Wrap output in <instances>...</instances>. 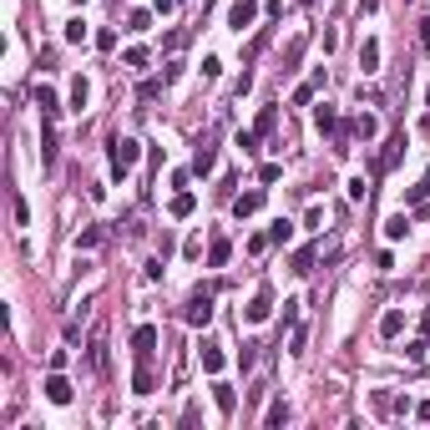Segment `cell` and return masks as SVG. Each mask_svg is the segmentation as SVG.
Segmentation results:
<instances>
[{
  "label": "cell",
  "instance_id": "6da1fadb",
  "mask_svg": "<svg viewBox=\"0 0 430 430\" xmlns=\"http://www.w3.org/2000/svg\"><path fill=\"white\" fill-rule=\"evenodd\" d=\"M107 157H112V177H127L142 157V142L137 137H112L107 142Z\"/></svg>",
  "mask_w": 430,
  "mask_h": 430
},
{
  "label": "cell",
  "instance_id": "7a4b0ae2",
  "mask_svg": "<svg viewBox=\"0 0 430 430\" xmlns=\"http://www.w3.org/2000/svg\"><path fill=\"white\" fill-rule=\"evenodd\" d=\"M182 324H192V329H203V324H213V294L198 289L188 299V309H182Z\"/></svg>",
  "mask_w": 430,
  "mask_h": 430
},
{
  "label": "cell",
  "instance_id": "3957f363",
  "mask_svg": "<svg viewBox=\"0 0 430 430\" xmlns=\"http://www.w3.org/2000/svg\"><path fill=\"white\" fill-rule=\"evenodd\" d=\"M268 314H273V283H258L253 299H249V309H243V319H249V324H264Z\"/></svg>",
  "mask_w": 430,
  "mask_h": 430
},
{
  "label": "cell",
  "instance_id": "277c9868",
  "mask_svg": "<svg viewBox=\"0 0 430 430\" xmlns=\"http://www.w3.org/2000/svg\"><path fill=\"white\" fill-rule=\"evenodd\" d=\"M157 355V324H137L132 329V359H152Z\"/></svg>",
  "mask_w": 430,
  "mask_h": 430
},
{
  "label": "cell",
  "instance_id": "5b68a950",
  "mask_svg": "<svg viewBox=\"0 0 430 430\" xmlns=\"http://www.w3.org/2000/svg\"><path fill=\"white\" fill-rule=\"evenodd\" d=\"M253 21H258V0H233V5H228V25H233V31H253Z\"/></svg>",
  "mask_w": 430,
  "mask_h": 430
},
{
  "label": "cell",
  "instance_id": "8992f818",
  "mask_svg": "<svg viewBox=\"0 0 430 430\" xmlns=\"http://www.w3.org/2000/svg\"><path fill=\"white\" fill-rule=\"evenodd\" d=\"M31 101H36V112H41V116H51V122H56V112H61V97H56V86H51V81H36Z\"/></svg>",
  "mask_w": 430,
  "mask_h": 430
},
{
  "label": "cell",
  "instance_id": "52a82bcc",
  "mask_svg": "<svg viewBox=\"0 0 430 430\" xmlns=\"http://www.w3.org/2000/svg\"><path fill=\"white\" fill-rule=\"evenodd\" d=\"M71 395H76L71 380H66L61 370H51V375H46V400H51V405H71Z\"/></svg>",
  "mask_w": 430,
  "mask_h": 430
},
{
  "label": "cell",
  "instance_id": "ba28073f",
  "mask_svg": "<svg viewBox=\"0 0 430 430\" xmlns=\"http://www.w3.org/2000/svg\"><path fill=\"white\" fill-rule=\"evenodd\" d=\"M349 137H355V142H375V137H380V116H375V112H359L355 122H349Z\"/></svg>",
  "mask_w": 430,
  "mask_h": 430
},
{
  "label": "cell",
  "instance_id": "9c48e42d",
  "mask_svg": "<svg viewBox=\"0 0 430 430\" xmlns=\"http://www.w3.org/2000/svg\"><path fill=\"white\" fill-rule=\"evenodd\" d=\"M400 152H405V132H395V137L385 142V152H380V157H375V173H390V167L400 162Z\"/></svg>",
  "mask_w": 430,
  "mask_h": 430
},
{
  "label": "cell",
  "instance_id": "30bf717a",
  "mask_svg": "<svg viewBox=\"0 0 430 430\" xmlns=\"http://www.w3.org/2000/svg\"><path fill=\"white\" fill-rule=\"evenodd\" d=\"M132 390H137V395H152V390H157V375H152V359H137V370H132Z\"/></svg>",
  "mask_w": 430,
  "mask_h": 430
},
{
  "label": "cell",
  "instance_id": "8fae6325",
  "mask_svg": "<svg viewBox=\"0 0 430 430\" xmlns=\"http://www.w3.org/2000/svg\"><path fill=\"white\" fill-rule=\"evenodd\" d=\"M380 334L385 340H400V334H405V309H385L380 314Z\"/></svg>",
  "mask_w": 430,
  "mask_h": 430
},
{
  "label": "cell",
  "instance_id": "7c38bea8",
  "mask_svg": "<svg viewBox=\"0 0 430 430\" xmlns=\"http://www.w3.org/2000/svg\"><path fill=\"white\" fill-rule=\"evenodd\" d=\"M314 127H319V132H329V137H340V112H334L329 101H319V107H314Z\"/></svg>",
  "mask_w": 430,
  "mask_h": 430
},
{
  "label": "cell",
  "instance_id": "4fadbf2b",
  "mask_svg": "<svg viewBox=\"0 0 430 430\" xmlns=\"http://www.w3.org/2000/svg\"><path fill=\"white\" fill-rule=\"evenodd\" d=\"M258 207H264V188H253V192H243V198H233V218H253Z\"/></svg>",
  "mask_w": 430,
  "mask_h": 430
},
{
  "label": "cell",
  "instance_id": "5bb4252c",
  "mask_svg": "<svg viewBox=\"0 0 430 430\" xmlns=\"http://www.w3.org/2000/svg\"><path fill=\"white\" fill-rule=\"evenodd\" d=\"M198 359H203V370H207V375H223V364H228V359H223V349H218L213 340H203Z\"/></svg>",
  "mask_w": 430,
  "mask_h": 430
},
{
  "label": "cell",
  "instance_id": "9a60e30c",
  "mask_svg": "<svg viewBox=\"0 0 430 430\" xmlns=\"http://www.w3.org/2000/svg\"><path fill=\"white\" fill-rule=\"evenodd\" d=\"M213 405H218V415H233V410H238V390L218 380V385H213Z\"/></svg>",
  "mask_w": 430,
  "mask_h": 430
},
{
  "label": "cell",
  "instance_id": "2e32d148",
  "mask_svg": "<svg viewBox=\"0 0 430 430\" xmlns=\"http://www.w3.org/2000/svg\"><path fill=\"white\" fill-rule=\"evenodd\" d=\"M86 359H91V370H101V375H107V329H97V334H91Z\"/></svg>",
  "mask_w": 430,
  "mask_h": 430
},
{
  "label": "cell",
  "instance_id": "e0dca14e",
  "mask_svg": "<svg viewBox=\"0 0 430 430\" xmlns=\"http://www.w3.org/2000/svg\"><path fill=\"white\" fill-rule=\"evenodd\" d=\"M359 71H364V76H375V71H380V41H375V36L359 46Z\"/></svg>",
  "mask_w": 430,
  "mask_h": 430
},
{
  "label": "cell",
  "instance_id": "ac0fdd59",
  "mask_svg": "<svg viewBox=\"0 0 430 430\" xmlns=\"http://www.w3.org/2000/svg\"><path fill=\"white\" fill-rule=\"evenodd\" d=\"M41 162L46 167L56 162V127H51V116H41Z\"/></svg>",
  "mask_w": 430,
  "mask_h": 430
},
{
  "label": "cell",
  "instance_id": "d6986e66",
  "mask_svg": "<svg viewBox=\"0 0 430 430\" xmlns=\"http://www.w3.org/2000/svg\"><path fill=\"white\" fill-rule=\"evenodd\" d=\"M319 86H324V66H319V71H314V76H309V81H304V86H299V91H294V107H309V101H314V91H319Z\"/></svg>",
  "mask_w": 430,
  "mask_h": 430
},
{
  "label": "cell",
  "instance_id": "ffe728a7",
  "mask_svg": "<svg viewBox=\"0 0 430 430\" xmlns=\"http://www.w3.org/2000/svg\"><path fill=\"white\" fill-rule=\"evenodd\" d=\"M213 167H218V152H213V147H198V152H192V177H207Z\"/></svg>",
  "mask_w": 430,
  "mask_h": 430
},
{
  "label": "cell",
  "instance_id": "44dd1931",
  "mask_svg": "<svg viewBox=\"0 0 430 430\" xmlns=\"http://www.w3.org/2000/svg\"><path fill=\"white\" fill-rule=\"evenodd\" d=\"M228 258H233V243H228V238H213V243H207V264H213V268H228Z\"/></svg>",
  "mask_w": 430,
  "mask_h": 430
},
{
  "label": "cell",
  "instance_id": "7402d4cb",
  "mask_svg": "<svg viewBox=\"0 0 430 430\" xmlns=\"http://www.w3.org/2000/svg\"><path fill=\"white\" fill-rule=\"evenodd\" d=\"M192 207H198V198H192V192L182 188V192H173V203H167V213H173V218H192Z\"/></svg>",
  "mask_w": 430,
  "mask_h": 430
},
{
  "label": "cell",
  "instance_id": "603a6c76",
  "mask_svg": "<svg viewBox=\"0 0 430 430\" xmlns=\"http://www.w3.org/2000/svg\"><path fill=\"white\" fill-rule=\"evenodd\" d=\"M86 101H91V81L86 76H71V112H86Z\"/></svg>",
  "mask_w": 430,
  "mask_h": 430
},
{
  "label": "cell",
  "instance_id": "cb8c5ba5",
  "mask_svg": "<svg viewBox=\"0 0 430 430\" xmlns=\"http://www.w3.org/2000/svg\"><path fill=\"white\" fill-rule=\"evenodd\" d=\"M405 233H410V213H390V218H385V238H390V243L405 238Z\"/></svg>",
  "mask_w": 430,
  "mask_h": 430
},
{
  "label": "cell",
  "instance_id": "d4e9b609",
  "mask_svg": "<svg viewBox=\"0 0 430 430\" xmlns=\"http://www.w3.org/2000/svg\"><path fill=\"white\" fill-rule=\"evenodd\" d=\"M304 46H309V36H294L289 41V51H283V71H294L299 61H304Z\"/></svg>",
  "mask_w": 430,
  "mask_h": 430
},
{
  "label": "cell",
  "instance_id": "484cf974",
  "mask_svg": "<svg viewBox=\"0 0 430 430\" xmlns=\"http://www.w3.org/2000/svg\"><path fill=\"white\" fill-rule=\"evenodd\" d=\"M273 127H279V107H264V112H258V122H253V132L258 137H273Z\"/></svg>",
  "mask_w": 430,
  "mask_h": 430
},
{
  "label": "cell",
  "instance_id": "4316f807",
  "mask_svg": "<svg viewBox=\"0 0 430 430\" xmlns=\"http://www.w3.org/2000/svg\"><path fill=\"white\" fill-rule=\"evenodd\" d=\"M425 198H430V173H425V177L405 192V207H425Z\"/></svg>",
  "mask_w": 430,
  "mask_h": 430
},
{
  "label": "cell",
  "instance_id": "83f0119b",
  "mask_svg": "<svg viewBox=\"0 0 430 430\" xmlns=\"http://www.w3.org/2000/svg\"><path fill=\"white\" fill-rule=\"evenodd\" d=\"M264 425H289V405H283V400H273V405L264 410Z\"/></svg>",
  "mask_w": 430,
  "mask_h": 430
},
{
  "label": "cell",
  "instance_id": "f1b7e54d",
  "mask_svg": "<svg viewBox=\"0 0 430 430\" xmlns=\"http://www.w3.org/2000/svg\"><path fill=\"white\" fill-rule=\"evenodd\" d=\"M314 258H319L314 249H299V253L289 258V264H294V273H314Z\"/></svg>",
  "mask_w": 430,
  "mask_h": 430
},
{
  "label": "cell",
  "instance_id": "f546056e",
  "mask_svg": "<svg viewBox=\"0 0 430 430\" xmlns=\"http://www.w3.org/2000/svg\"><path fill=\"white\" fill-rule=\"evenodd\" d=\"M152 16H157V10H132V16H127V31H152Z\"/></svg>",
  "mask_w": 430,
  "mask_h": 430
},
{
  "label": "cell",
  "instance_id": "4dcf8cb0",
  "mask_svg": "<svg viewBox=\"0 0 430 430\" xmlns=\"http://www.w3.org/2000/svg\"><path fill=\"white\" fill-rule=\"evenodd\" d=\"M344 192H349V203H364V198H370V182H364V177H349Z\"/></svg>",
  "mask_w": 430,
  "mask_h": 430
},
{
  "label": "cell",
  "instance_id": "1f68e13d",
  "mask_svg": "<svg viewBox=\"0 0 430 430\" xmlns=\"http://www.w3.org/2000/svg\"><path fill=\"white\" fill-rule=\"evenodd\" d=\"M233 147H238L243 157H253V152H258V132H238V137H233Z\"/></svg>",
  "mask_w": 430,
  "mask_h": 430
},
{
  "label": "cell",
  "instance_id": "d6a6232c",
  "mask_svg": "<svg viewBox=\"0 0 430 430\" xmlns=\"http://www.w3.org/2000/svg\"><path fill=\"white\" fill-rule=\"evenodd\" d=\"M268 238H273V243H289V238H294V223H289V218H279V223L268 228Z\"/></svg>",
  "mask_w": 430,
  "mask_h": 430
},
{
  "label": "cell",
  "instance_id": "836d02e7",
  "mask_svg": "<svg viewBox=\"0 0 430 430\" xmlns=\"http://www.w3.org/2000/svg\"><path fill=\"white\" fill-rule=\"evenodd\" d=\"M405 355H410L415 364H420V359L430 355V340H425V334H420V340H410V344H405Z\"/></svg>",
  "mask_w": 430,
  "mask_h": 430
},
{
  "label": "cell",
  "instance_id": "e575fe53",
  "mask_svg": "<svg viewBox=\"0 0 430 430\" xmlns=\"http://www.w3.org/2000/svg\"><path fill=\"white\" fill-rule=\"evenodd\" d=\"M122 66H132V71H142V66H147V51H142V46H132V51H127V56H122Z\"/></svg>",
  "mask_w": 430,
  "mask_h": 430
},
{
  "label": "cell",
  "instance_id": "d590c367",
  "mask_svg": "<svg viewBox=\"0 0 430 430\" xmlns=\"http://www.w3.org/2000/svg\"><path fill=\"white\" fill-rule=\"evenodd\" d=\"M101 243V228H86V233H76V249H97Z\"/></svg>",
  "mask_w": 430,
  "mask_h": 430
},
{
  "label": "cell",
  "instance_id": "8d00e7d4",
  "mask_svg": "<svg viewBox=\"0 0 430 430\" xmlns=\"http://www.w3.org/2000/svg\"><path fill=\"white\" fill-rule=\"evenodd\" d=\"M66 41H71V46L86 41V25H81V21H66Z\"/></svg>",
  "mask_w": 430,
  "mask_h": 430
},
{
  "label": "cell",
  "instance_id": "74e56055",
  "mask_svg": "<svg viewBox=\"0 0 430 430\" xmlns=\"http://www.w3.org/2000/svg\"><path fill=\"white\" fill-rule=\"evenodd\" d=\"M162 86H167L162 76H157V81H142V101H157V97H162Z\"/></svg>",
  "mask_w": 430,
  "mask_h": 430
},
{
  "label": "cell",
  "instance_id": "f35d334b",
  "mask_svg": "<svg viewBox=\"0 0 430 430\" xmlns=\"http://www.w3.org/2000/svg\"><path fill=\"white\" fill-rule=\"evenodd\" d=\"M279 177H283L279 162H264V167H258V182H279Z\"/></svg>",
  "mask_w": 430,
  "mask_h": 430
},
{
  "label": "cell",
  "instance_id": "ab89813d",
  "mask_svg": "<svg viewBox=\"0 0 430 430\" xmlns=\"http://www.w3.org/2000/svg\"><path fill=\"white\" fill-rule=\"evenodd\" d=\"M268 249H273L268 233H253V238H249V253H268Z\"/></svg>",
  "mask_w": 430,
  "mask_h": 430
},
{
  "label": "cell",
  "instance_id": "60d3db41",
  "mask_svg": "<svg viewBox=\"0 0 430 430\" xmlns=\"http://www.w3.org/2000/svg\"><path fill=\"white\" fill-rule=\"evenodd\" d=\"M304 344H309V329H294V340H289V355H304Z\"/></svg>",
  "mask_w": 430,
  "mask_h": 430
},
{
  "label": "cell",
  "instance_id": "b9f144b4",
  "mask_svg": "<svg viewBox=\"0 0 430 430\" xmlns=\"http://www.w3.org/2000/svg\"><path fill=\"white\" fill-rule=\"evenodd\" d=\"M97 46L101 51H116V31H112V25H107V31H97Z\"/></svg>",
  "mask_w": 430,
  "mask_h": 430
},
{
  "label": "cell",
  "instance_id": "7bdbcfd3",
  "mask_svg": "<svg viewBox=\"0 0 430 430\" xmlns=\"http://www.w3.org/2000/svg\"><path fill=\"white\" fill-rule=\"evenodd\" d=\"M279 324H299V299H289V304H283V314H279Z\"/></svg>",
  "mask_w": 430,
  "mask_h": 430
},
{
  "label": "cell",
  "instance_id": "ee69618b",
  "mask_svg": "<svg viewBox=\"0 0 430 430\" xmlns=\"http://www.w3.org/2000/svg\"><path fill=\"white\" fill-rule=\"evenodd\" d=\"M218 71H223V61H218V56H207V61H203V76H207V81H218Z\"/></svg>",
  "mask_w": 430,
  "mask_h": 430
},
{
  "label": "cell",
  "instance_id": "f6af8a7d",
  "mask_svg": "<svg viewBox=\"0 0 430 430\" xmlns=\"http://www.w3.org/2000/svg\"><path fill=\"white\" fill-rule=\"evenodd\" d=\"M177 5H182V0H157V5H152V10H157V16H173Z\"/></svg>",
  "mask_w": 430,
  "mask_h": 430
},
{
  "label": "cell",
  "instance_id": "bcb514c9",
  "mask_svg": "<svg viewBox=\"0 0 430 430\" xmlns=\"http://www.w3.org/2000/svg\"><path fill=\"white\" fill-rule=\"evenodd\" d=\"M420 334H425V340H430V309H425V314H420Z\"/></svg>",
  "mask_w": 430,
  "mask_h": 430
},
{
  "label": "cell",
  "instance_id": "7dc6e473",
  "mask_svg": "<svg viewBox=\"0 0 430 430\" xmlns=\"http://www.w3.org/2000/svg\"><path fill=\"white\" fill-rule=\"evenodd\" d=\"M415 415H420V420H430V400H425V405H415Z\"/></svg>",
  "mask_w": 430,
  "mask_h": 430
},
{
  "label": "cell",
  "instance_id": "c3c4849f",
  "mask_svg": "<svg viewBox=\"0 0 430 430\" xmlns=\"http://www.w3.org/2000/svg\"><path fill=\"white\" fill-rule=\"evenodd\" d=\"M304 5H309V10H314V5H319V0H304Z\"/></svg>",
  "mask_w": 430,
  "mask_h": 430
},
{
  "label": "cell",
  "instance_id": "681fc988",
  "mask_svg": "<svg viewBox=\"0 0 430 430\" xmlns=\"http://www.w3.org/2000/svg\"><path fill=\"white\" fill-rule=\"evenodd\" d=\"M71 5H86V0H71Z\"/></svg>",
  "mask_w": 430,
  "mask_h": 430
}]
</instances>
